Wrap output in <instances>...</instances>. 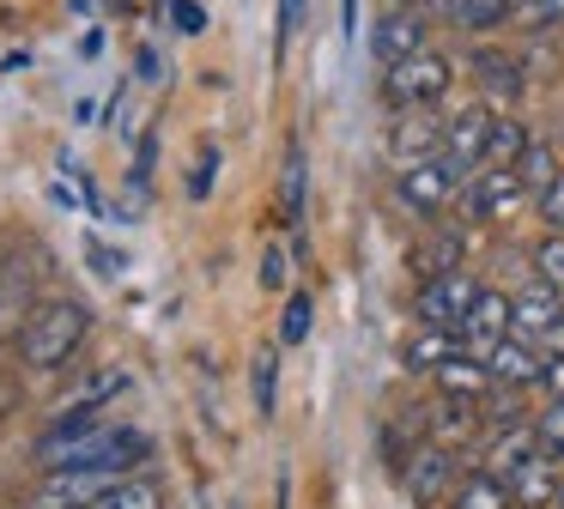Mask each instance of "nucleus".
I'll use <instances>...</instances> for the list:
<instances>
[{
	"label": "nucleus",
	"mask_w": 564,
	"mask_h": 509,
	"mask_svg": "<svg viewBox=\"0 0 564 509\" xmlns=\"http://www.w3.org/2000/svg\"><path fill=\"white\" fill-rule=\"evenodd\" d=\"M510 322H516V339L540 346V339H552L564 327V297L546 285V279H534V285H522L510 297Z\"/></svg>",
	"instance_id": "11"
},
{
	"label": "nucleus",
	"mask_w": 564,
	"mask_h": 509,
	"mask_svg": "<svg viewBox=\"0 0 564 509\" xmlns=\"http://www.w3.org/2000/svg\"><path fill=\"white\" fill-rule=\"evenodd\" d=\"M455 509H510V485H498L491 473H467L455 485Z\"/></svg>",
	"instance_id": "27"
},
{
	"label": "nucleus",
	"mask_w": 564,
	"mask_h": 509,
	"mask_svg": "<svg viewBox=\"0 0 564 509\" xmlns=\"http://www.w3.org/2000/svg\"><path fill=\"white\" fill-rule=\"evenodd\" d=\"M116 479H128V473H116V467H62V473H43V485L31 491L25 509H91Z\"/></svg>",
	"instance_id": "3"
},
{
	"label": "nucleus",
	"mask_w": 564,
	"mask_h": 509,
	"mask_svg": "<svg viewBox=\"0 0 564 509\" xmlns=\"http://www.w3.org/2000/svg\"><path fill=\"white\" fill-rule=\"evenodd\" d=\"M280 201H285V225L304 218V152H285V176H280Z\"/></svg>",
	"instance_id": "30"
},
{
	"label": "nucleus",
	"mask_w": 564,
	"mask_h": 509,
	"mask_svg": "<svg viewBox=\"0 0 564 509\" xmlns=\"http://www.w3.org/2000/svg\"><path fill=\"white\" fill-rule=\"evenodd\" d=\"M213 176H219V152H213V145H200L195 176H188V194H195V201H207V194H213Z\"/></svg>",
	"instance_id": "34"
},
{
	"label": "nucleus",
	"mask_w": 564,
	"mask_h": 509,
	"mask_svg": "<svg viewBox=\"0 0 564 509\" xmlns=\"http://www.w3.org/2000/svg\"><path fill=\"white\" fill-rule=\"evenodd\" d=\"M486 370H491V382H498V388H540V370H546V358H540L528 339L510 334V339H503V346L486 358Z\"/></svg>",
	"instance_id": "17"
},
{
	"label": "nucleus",
	"mask_w": 564,
	"mask_h": 509,
	"mask_svg": "<svg viewBox=\"0 0 564 509\" xmlns=\"http://www.w3.org/2000/svg\"><path fill=\"white\" fill-rule=\"evenodd\" d=\"M528 201L522 176L516 170H486V176H474V188H467V213L479 218V225H498V218H516V206Z\"/></svg>",
	"instance_id": "12"
},
{
	"label": "nucleus",
	"mask_w": 564,
	"mask_h": 509,
	"mask_svg": "<svg viewBox=\"0 0 564 509\" xmlns=\"http://www.w3.org/2000/svg\"><path fill=\"white\" fill-rule=\"evenodd\" d=\"M467 182V170H455L449 158H431V164H413L394 176V194H401L413 213H437V206L455 201V188Z\"/></svg>",
	"instance_id": "8"
},
{
	"label": "nucleus",
	"mask_w": 564,
	"mask_h": 509,
	"mask_svg": "<svg viewBox=\"0 0 564 509\" xmlns=\"http://www.w3.org/2000/svg\"><path fill=\"white\" fill-rule=\"evenodd\" d=\"M13 407H19V382H13V376H0V419H7Z\"/></svg>",
	"instance_id": "41"
},
{
	"label": "nucleus",
	"mask_w": 564,
	"mask_h": 509,
	"mask_svg": "<svg viewBox=\"0 0 564 509\" xmlns=\"http://www.w3.org/2000/svg\"><path fill=\"white\" fill-rule=\"evenodd\" d=\"M467 73H474L491 97H522V85H528L522 55H516V48H498V43H474V48H467Z\"/></svg>",
	"instance_id": "13"
},
{
	"label": "nucleus",
	"mask_w": 564,
	"mask_h": 509,
	"mask_svg": "<svg viewBox=\"0 0 564 509\" xmlns=\"http://www.w3.org/2000/svg\"><path fill=\"white\" fill-rule=\"evenodd\" d=\"M249 388H256V412L273 419V400H280V351L273 346L256 351V364H249Z\"/></svg>",
	"instance_id": "26"
},
{
	"label": "nucleus",
	"mask_w": 564,
	"mask_h": 509,
	"mask_svg": "<svg viewBox=\"0 0 564 509\" xmlns=\"http://www.w3.org/2000/svg\"><path fill=\"white\" fill-rule=\"evenodd\" d=\"M462 485V473H455V455L437 443H419L413 461H406V491L419 497V503H437L443 491H455Z\"/></svg>",
	"instance_id": "14"
},
{
	"label": "nucleus",
	"mask_w": 564,
	"mask_h": 509,
	"mask_svg": "<svg viewBox=\"0 0 564 509\" xmlns=\"http://www.w3.org/2000/svg\"><path fill=\"white\" fill-rule=\"evenodd\" d=\"M449 79H455L449 55L419 48V55H406V61L389 67V79H382V104L389 109H431L443 91H449Z\"/></svg>",
	"instance_id": "2"
},
{
	"label": "nucleus",
	"mask_w": 564,
	"mask_h": 509,
	"mask_svg": "<svg viewBox=\"0 0 564 509\" xmlns=\"http://www.w3.org/2000/svg\"><path fill=\"white\" fill-rule=\"evenodd\" d=\"M510 497H516L522 509H546V503H558V497H564L558 461H552V455H534V461H528V467L510 479Z\"/></svg>",
	"instance_id": "18"
},
{
	"label": "nucleus",
	"mask_w": 564,
	"mask_h": 509,
	"mask_svg": "<svg viewBox=\"0 0 564 509\" xmlns=\"http://www.w3.org/2000/svg\"><path fill=\"white\" fill-rule=\"evenodd\" d=\"M394 7H431V0H394Z\"/></svg>",
	"instance_id": "43"
},
{
	"label": "nucleus",
	"mask_w": 564,
	"mask_h": 509,
	"mask_svg": "<svg viewBox=\"0 0 564 509\" xmlns=\"http://www.w3.org/2000/svg\"><path fill=\"white\" fill-rule=\"evenodd\" d=\"M389 158L401 170L443 158V121L431 116V109H394V121H389Z\"/></svg>",
	"instance_id": "7"
},
{
	"label": "nucleus",
	"mask_w": 564,
	"mask_h": 509,
	"mask_svg": "<svg viewBox=\"0 0 564 509\" xmlns=\"http://www.w3.org/2000/svg\"><path fill=\"white\" fill-rule=\"evenodd\" d=\"M564 19V0H522L516 7V24H534V31H546V24Z\"/></svg>",
	"instance_id": "33"
},
{
	"label": "nucleus",
	"mask_w": 564,
	"mask_h": 509,
	"mask_svg": "<svg viewBox=\"0 0 564 509\" xmlns=\"http://www.w3.org/2000/svg\"><path fill=\"white\" fill-rule=\"evenodd\" d=\"M558 509H564V497H558Z\"/></svg>",
	"instance_id": "44"
},
{
	"label": "nucleus",
	"mask_w": 564,
	"mask_h": 509,
	"mask_svg": "<svg viewBox=\"0 0 564 509\" xmlns=\"http://www.w3.org/2000/svg\"><path fill=\"white\" fill-rule=\"evenodd\" d=\"M540 388H546L552 400H564V351H552L546 370H540Z\"/></svg>",
	"instance_id": "39"
},
{
	"label": "nucleus",
	"mask_w": 564,
	"mask_h": 509,
	"mask_svg": "<svg viewBox=\"0 0 564 509\" xmlns=\"http://www.w3.org/2000/svg\"><path fill=\"white\" fill-rule=\"evenodd\" d=\"M122 388H128V370H122V364H104V370H91L86 382L62 400V412H98L104 400H116Z\"/></svg>",
	"instance_id": "22"
},
{
	"label": "nucleus",
	"mask_w": 564,
	"mask_h": 509,
	"mask_svg": "<svg viewBox=\"0 0 564 509\" xmlns=\"http://www.w3.org/2000/svg\"><path fill=\"white\" fill-rule=\"evenodd\" d=\"M534 273L564 297V230H546V237L534 242Z\"/></svg>",
	"instance_id": "29"
},
{
	"label": "nucleus",
	"mask_w": 564,
	"mask_h": 509,
	"mask_svg": "<svg viewBox=\"0 0 564 509\" xmlns=\"http://www.w3.org/2000/svg\"><path fill=\"white\" fill-rule=\"evenodd\" d=\"M86 334H91L86 303L79 297H50V303H37V315H31L25 334H19V358H25L31 370H62V364L86 346Z\"/></svg>",
	"instance_id": "1"
},
{
	"label": "nucleus",
	"mask_w": 564,
	"mask_h": 509,
	"mask_svg": "<svg viewBox=\"0 0 564 509\" xmlns=\"http://www.w3.org/2000/svg\"><path fill=\"white\" fill-rule=\"evenodd\" d=\"M462 351V339L443 334V327H419L413 339H406V370H437L443 358H455Z\"/></svg>",
	"instance_id": "24"
},
{
	"label": "nucleus",
	"mask_w": 564,
	"mask_h": 509,
	"mask_svg": "<svg viewBox=\"0 0 564 509\" xmlns=\"http://www.w3.org/2000/svg\"><path fill=\"white\" fill-rule=\"evenodd\" d=\"M310 322H316V303H310L304 291H292V297H285V315H280V346L310 339Z\"/></svg>",
	"instance_id": "31"
},
{
	"label": "nucleus",
	"mask_w": 564,
	"mask_h": 509,
	"mask_svg": "<svg viewBox=\"0 0 564 509\" xmlns=\"http://www.w3.org/2000/svg\"><path fill=\"white\" fill-rule=\"evenodd\" d=\"M413 267H419L425 279L462 273V267H467V237H462V230H431V237L413 249Z\"/></svg>",
	"instance_id": "19"
},
{
	"label": "nucleus",
	"mask_w": 564,
	"mask_h": 509,
	"mask_svg": "<svg viewBox=\"0 0 564 509\" xmlns=\"http://www.w3.org/2000/svg\"><path fill=\"white\" fill-rule=\"evenodd\" d=\"M285 249L280 242H268V254H261V291H285Z\"/></svg>",
	"instance_id": "36"
},
{
	"label": "nucleus",
	"mask_w": 564,
	"mask_h": 509,
	"mask_svg": "<svg viewBox=\"0 0 564 509\" xmlns=\"http://www.w3.org/2000/svg\"><path fill=\"white\" fill-rule=\"evenodd\" d=\"M510 334H516V322H510V291L479 285L474 310H467L462 334H455V339H462V351H474V358H491V351H498Z\"/></svg>",
	"instance_id": "5"
},
{
	"label": "nucleus",
	"mask_w": 564,
	"mask_h": 509,
	"mask_svg": "<svg viewBox=\"0 0 564 509\" xmlns=\"http://www.w3.org/2000/svg\"><path fill=\"white\" fill-rule=\"evenodd\" d=\"M425 31H431L425 7H389L377 24H370V55H377L382 67H394V61H406V55L425 48Z\"/></svg>",
	"instance_id": "6"
},
{
	"label": "nucleus",
	"mask_w": 564,
	"mask_h": 509,
	"mask_svg": "<svg viewBox=\"0 0 564 509\" xmlns=\"http://www.w3.org/2000/svg\"><path fill=\"white\" fill-rule=\"evenodd\" d=\"M534 455H546V448H540V436H534V424H510V431L491 436V448H486V473H491L498 485H510Z\"/></svg>",
	"instance_id": "15"
},
{
	"label": "nucleus",
	"mask_w": 564,
	"mask_h": 509,
	"mask_svg": "<svg viewBox=\"0 0 564 509\" xmlns=\"http://www.w3.org/2000/svg\"><path fill=\"white\" fill-rule=\"evenodd\" d=\"M91 509H164V485L152 479V473H128V479H116Z\"/></svg>",
	"instance_id": "23"
},
{
	"label": "nucleus",
	"mask_w": 564,
	"mask_h": 509,
	"mask_svg": "<svg viewBox=\"0 0 564 509\" xmlns=\"http://www.w3.org/2000/svg\"><path fill=\"white\" fill-rule=\"evenodd\" d=\"M534 436H540V448H546L552 461H564V400H552V407L534 419Z\"/></svg>",
	"instance_id": "32"
},
{
	"label": "nucleus",
	"mask_w": 564,
	"mask_h": 509,
	"mask_svg": "<svg viewBox=\"0 0 564 509\" xmlns=\"http://www.w3.org/2000/svg\"><path fill=\"white\" fill-rule=\"evenodd\" d=\"M534 206H540V218H546L552 230H564V176L552 182L546 194H534Z\"/></svg>",
	"instance_id": "38"
},
{
	"label": "nucleus",
	"mask_w": 564,
	"mask_h": 509,
	"mask_svg": "<svg viewBox=\"0 0 564 509\" xmlns=\"http://www.w3.org/2000/svg\"><path fill=\"white\" fill-rule=\"evenodd\" d=\"M491 109L486 104H467L455 109L449 121H443V158H449L455 170H479L486 164V145H491Z\"/></svg>",
	"instance_id": "10"
},
{
	"label": "nucleus",
	"mask_w": 564,
	"mask_h": 509,
	"mask_svg": "<svg viewBox=\"0 0 564 509\" xmlns=\"http://www.w3.org/2000/svg\"><path fill=\"white\" fill-rule=\"evenodd\" d=\"M31 315H37V273L13 254L0 261V346H19Z\"/></svg>",
	"instance_id": "9"
},
{
	"label": "nucleus",
	"mask_w": 564,
	"mask_h": 509,
	"mask_svg": "<svg viewBox=\"0 0 564 509\" xmlns=\"http://www.w3.org/2000/svg\"><path fill=\"white\" fill-rule=\"evenodd\" d=\"M479 297V279L467 273H443V279H425L419 285V327H443V334H462L467 310H474Z\"/></svg>",
	"instance_id": "4"
},
{
	"label": "nucleus",
	"mask_w": 564,
	"mask_h": 509,
	"mask_svg": "<svg viewBox=\"0 0 564 509\" xmlns=\"http://www.w3.org/2000/svg\"><path fill=\"white\" fill-rule=\"evenodd\" d=\"M534 145V133H528L522 116H498L491 121V145H486V164L491 170H516L522 164V152Z\"/></svg>",
	"instance_id": "21"
},
{
	"label": "nucleus",
	"mask_w": 564,
	"mask_h": 509,
	"mask_svg": "<svg viewBox=\"0 0 564 509\" xmlns=\"http://www.w3.org/2000/svg\"><path fill=\"white\" fill-rule=\"evenodd\" d=\"M431 382H437L443 400H486L491 394V370H486V358H474V351L443 358L437 370H431Z\"/></svg>",
	"instance_id": "16"
},
{
	"label": "nucleus",
	"mask_w": 564,
	"mask_h": 509,
	"mask_svg": "<svg viewBox=\"0 0 564 509\" xmlns=\"http://www.w3.org/2000/svg\"><path fill=\"white\" fill-rule=\"evenodd\" d=\"M340 24H346V36H358V0H340Z\"/></svg>",
	"instance_id": "42"
},
{
	"label": "nucleus",
	"mask_w": 564,
	"mask_h": 509,
	"mask_svg": "<svg viewBox=\"0 0 564 509\" xmlns=\"http://www.w3.org/2000/svg\"><path fill=\"white\" fill-rule=\"evenodd\" d=\"M516 176H522V188H528V194H546L552 182L564 176V170H558V152H552L546 140H534V145L522 152V164H516Z\"/></svg>",
	"instance_id": "25"
},
{
	"label": "nucleus",
	"mask_w": 564,
	"mask_h": 509,
	"mask_svg": "<svg viewBox=\"0 0 564 509\" xmlns=\"http://www.w3.org/2000/svg\"><path fill=\"white\" fill-rule=\"evenodd\" d=\"M479 419H486V412H479V400H443V412L425 424V436H431L437 448H449V455H455V448H462L467 436L479 431Z\"/></svg>",
	"instance_id": "20"
},
{
	"label": "nucleus",
	"mask_w": 564,
	"mask_h": 509,
	"mask_svg": "<svg viewBox=\"0 0 564 509\" xmlns=\"http://www.w3.org/2000/svg\"><path fill=\"white\" fill-rule=\"evenodd\" d=\"M91 267H98L104 279H116V273H122V254H116V249H104V242H91Z\"/></svg>",
	"instance_id": "40"
},
{
	"label": "nucleus",
	"mask_w": 564,
	"mask_h": 509,
	"mask_svg": "<svg viewBox=\"0 0 564 509\" xmlns=\"http://www.w3.org/2000/svg\"><path fill=\"white\" fill-rule=\"evenodd\" d=\"M297 24H304V0H280V31H273V55H285V48H292Z\"/></svg>",
	"instance_id": "35"
},
{
	"label": "nucleus",
	"mask_w": 564,
	"mask_h": 509,
	"mask_svg": "<svg viewBox=\"0 0 564 509\" xmlns=\"http://www.w3.org/2000/svg\"><path fill=\"white\" fill-rule=\"evenodd\" d=\"M516 7L522 0H462V31H498V24H510L516 19Z\"/></svg>",
	"instance_id": "28"
},
{
	"label": "nucleus",
	"mask_w": 564,
	"mask_h": 509,
	"mask_svg": "<svg viewBox=\"0 0 564 509\" xmlns=\"http://www.w3.org/2000/svg\"><path fill=\"white\" fill-rule=\"evenodd\" d=\"M171 24L183 36H200V31H207V12H200L195 0H171Z\"/></svg>",
	"instance_id": "37"
}]
</instances>
